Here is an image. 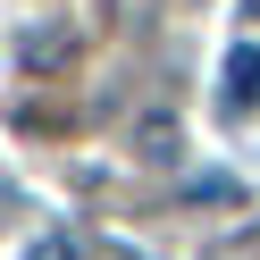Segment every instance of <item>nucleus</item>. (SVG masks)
Listing matches in <instances>:
<instances>
[{
    "label": "nucleus",
    "instance_id": "obj_1",
    "mask_svg": "<svg viewBox=\"0 0 260 260\" xmlns=\"http://www.w3.org/2000/svg\"><path fill=\"white\" fill-rule=\"evenodd\" d=\"M17 59H25L34 76H59V68L76 59V34H68V25H25V34H17Z\"/></svg>",
    "mask_w": 260,
    "mask_h": 260
},
{
    "label": "nucleus",
    "instance_id": "obj_2",
    "mask_svg": "<svg viewBox=\"0 0 260 260\" xmlns=\"http://www.w3.org/2000/svg\"><path fill=\"white\" fill-rule=\"evenodd\" d=\"M226 101L235 109H260V42H243V51H226Z\"/></svg>",
    "mask_w": 260,
    "mask_h": 260
},
{
    "label": "nucleus",
    "instance_id": "obj_3",
    "mask_svg": "<svg viewBox=\"0 0 260 260\" xmlns=\"http://www.w3.org/2000/svg\"><path fill=\"white\" fill-rule=\"evenodd\" d=\"M176 143H185V135H176V118H168V109L135 118V159H176Z\"/></svg>",
    "mask_w": 260,
    "mask_h": 260
},
{
    "label": "nucleus",
    "instance_id": "obj_4",
    "mask_svg": "<svg viewBox=\"0 0 260 260\" xmlns=\"http://www.w3.org/2000/svg\"><path fill=\"white\" fill-rule=\"evenodd\" d=\"M185 202H193V210H243V185H235V176H193Z\"/></svg>",
    "mask_w": 260,
    "mask_h": 260
},
{
    "label": "nucleus",
    "instance_id": "obj_5",
    "mask_svg": "<svg viewBox=\"0 0 260 260\" xmlns=\"http://www.w3.org/2000/svg\"><path fill=\"white\" fill-rule=\"evenodd\" d=\"M25 260H84V252H76V235H42Z\"/></svg>",
    "mask_w": 260,
    "mask_h": 260
},
{
    "label": "nucleus",
    "instance_id": "obj_6",
    "mask_svg": "<svg viewBox=\"0 0 260 260\" xmlns=\"http://www.w3.org/2000/svg\"><path fill=\"white\" fill-rule=\"evenodd\" d=\"M243 17H260V0H243Z\"/></svg>",
    "mask_w": 260,
    "mask_h": 260
}]
</instances>
